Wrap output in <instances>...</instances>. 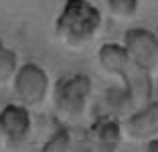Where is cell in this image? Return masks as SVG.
I'll return each mask as SVG.
<instances>
[{
	"label": "cell",
	"instance_id": "cell-1",
	"mask_svg": "<svg viewBox=\"0 0 158 152\" xmlns=\"http://www.w3.org/2000/svg\"><path fill=\"white\" fill-rule=\"evenodd\" d=\"M98 61L103 67V71H107L110 75L120 77L124 81V87L130 91L136 110L146 106L150 101V95H152L150 71L138 67L130 59V55L124 49V45H118V43H106V45H102L98 51Z\"/></svg>",
	"mask_w": 158,
	"mask_h": 152
},
{
	"label": "cell",
	"instance_id": "cell-2",
	"mask_svg": "<svg viewBox=\"0 0 158 152\" xmlns=\"http://www.w3.org/2000/svg\"><path fill=\"white\" fill-rule=\"evenodd\" d=\"M102 12L89 0H67L55 23V35L67 47H83L98 35Z\"/></svg>",
	"mask_w": 158,
	"mask_h": 152
},
{
	"label": "cell",
	"instance_id": "cell-3",
	"mask_svg": "<svg viewBox=\"0 0 158 152\" xmlns=\"http://www.w3.org/2000/svg\"><path fill=\"white\" fill-rule=\"evenodd\" d=\"M91 97V79L83 73H69L55 83L53 106L59 118L79 120Z\"/></svg>",
	"mask_w": 158,
	"mask_h": 152
},
{
	"label": "cell",
	"instance_id": "cell-4",
	"mask_svg": "<svg viewBox=\"0 0 158 152\" xmlns=\"http://www.w3.org/2000/svg\"><path fill=\"white\" fill-rule=\"evenodd\" d=\"M14 93L27 108H39L49 91V75L37 63H23L12 79Z\"/></svg>",
	"mask_w": 158,
	"mask_h": 152
},
{
	"label": "cell",
	"instance_id": "cell-5",
	"mask_svg": "<svg viewBox=\"0 0 158 152\" xmlns=\"http://www.w3.org/2000/svg\"><path fill=\"white\" fill-rule=\"evenodd\" d=\"M122 45L138 67L150 73L158 67V35L154 31L142 27L128 28Z\"/></svg>",
	"mask_w": 158,
	"mask_h": 152
},
{
	"label": "cell",
	"instance_id": "cell-6",
	"mask_svg": "<svg viewBox=\"0 0 158 152\" xmlns=\"http://www.w3.org/2000/svg\"><path fill=\"white\" fill-rule=\"evenodd\" d=\"M33 130V120L28 108L23 103H8L0 110V136L10 146H20L28 140Z\"/></svg>",
	"mask_w": 158,
	"mask_h": 152
},
{
	"label": "cell",
	"instance_id": "cell-7",
	"mask_svg": "<svg viewBox=\"0 0 158 152\" xmlns=\"http://www.w3.org/2000/svg\"><path fill=\"white\" fill-rule=\"evenodd\" d=\"M124 134L134 142L158 138V101H148L132 112L124 122Z\"/></svg>",
	"mask_w": 158,
	"mask_h": 152
},
{
	"label": "cell",
	"instance_id": "cell-8",
	"mask_svg": "<svg viewBox=\"0 0 158 152\" xmlns=\"http://www.w3.org/2000/svg\"><path fill=\"white\" fill-rule=\"evenodd\" d=\"M122 136H124V128L112 116L98 118L89 130V140L95 152H118Z\"/></svg>",
	"mask_w": 158,
	"mask_h": 152
},
{
	"label": "cell",
	"instance_id": "cell-9",
	"mask_svg": "<svg viewBox=\"0 0 158 152\" xmlns=\"http://www.w3.org/2000/svg\"><path fill=\"white\" fill-rule=\"evenodd\" d=\"M19 57L14 53L12 49L4 45V43L0 41V85L10 79H14L16 71H19Z\"/></svg>",
	"mask_w": 158,
	"mask_h": 152
},
{
	"label": "cell",
	"instance_id": "cell-10",
	"mask_svg": "<svg viewBox=\"0 0 158 152\" xmlns=\"http://www.w3.org/2000/svg\"><path fill=\"white\" fill-rule=\"evenodd\" d=\"M140 0H107V8L118 20L132 19L138 10Z\"/></svg>",
	"mask_w": 158,
	"mask_h": 152
},
{
	"label": "cell",
	"instance_id": "cell-11",
	"mask_svg": "<svg viewBox=\"0 0 158 152\" xmlns=\"http://www.w3.org/2000/svg\"><path fill=\"white\" fill-rule=\"evenodd\" d=\"M146 152H158V138L146 142Z\"/></svg>",
	"mask_w": 158,
	"mask_h": 152
}]
</instances>
